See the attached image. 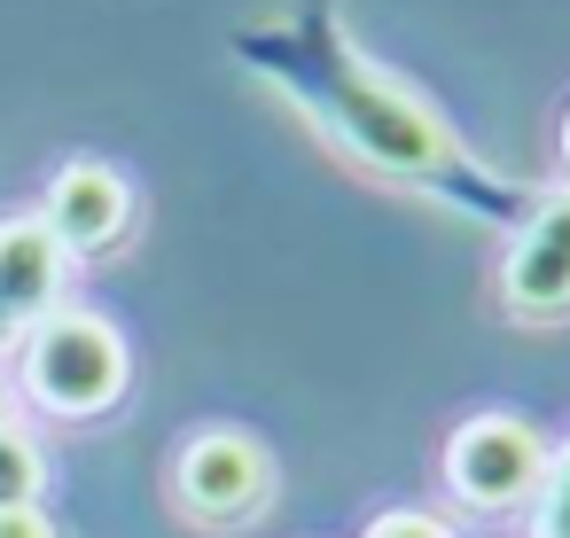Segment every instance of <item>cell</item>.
Wrapping results in <instances>:
<instances>
[{"mask_svg":"<svg viewBox=\"0 0 570 538\" xmlns=\"http://www.w3.org/2000/svg\"><path fill=\"white\" fill-rule=\"evenodd\" d=\"M173 491L196 522L227 530V522H250L274 499V460L250 429H196L173 460Z\"/></svg>","mask_w":570,"mask_h":538,"instance_id":"277c9868","label":"cell"},{"mask_svg":"<svg viewBox=\"0 0 570 538\" xmlns=\"http://www.w3.org/2000/svg\"><path fill=\"white\" fill-rule=\"evenodd\" d=\"M0 538H56V530H48L32 507H9V515H0Z\"/></svg>","mask_w":570,"mask_h":538,"instance_id":"8fae6325","label":"cell"},{"mask_svg":"<svg viewBox=\"0 0 570 538\" xmlns=\"http://www.w3.org/2000/svg\"><path fill=\"white\" fill-rule=\"evenodd\" d=\"M32 491H40V452H32L24 437L0 429V515H9V507H32Z\"/></svg>","mask_w":570,"mask_h":538,"instance_id":"9c48e42d","label":"cell"},{"mask_svg":"<svg viewBox=\"0 0 570 538\" xmlns=\"http://www.w3.org/2000/svg\"><path fill=\"white\" fill-rule=\"evenodd\" d=\"M63 242L48 235V219H9L0 227V328L17 320H48L56 289H63Z\"/></svg>","mask_w":570,"mask_h":538,"instance_id":"52a82bcc","label":"cell"},{"mask_svg":"<svg viewBox=\"0 0 570 538\" xmlns=\"http://www.w3.org/2000/svg\"><path fill=\"white\" fill-rule=\"evenodd\" d=\"M126 227H134V188H126V172H110V165H71V172H56L48 235H56L63 250L95 258V250L126 242Z\"/></svg>","mask_w":570,"mask_h":538,"instance_id":"8992f818","label":"cell"},{"mask_svg":"<svg viewBox=\"0 0 570 538\" xmlns=\"http://www.w3.org/2000/svg\"><path fill=\"white\" fill-rule=\"evenodd\" d=\"M562 172H570V110H562Z\"/></svg>","mask_w":570,"mask_h":538,"instance_id":"7c38bea8","label":"cell"},{"mask_svg":"<svg viewBox=\"0 0 570 538\" xmlns=\"http://www.w3.org/2000/svg\"><path fill=\"white\" fill-rule=\"evenodd\" d=\"M531 538H570V437L547 452V484L531 499Z\"/></svg>","mask_w":570,"mask_h":538,"instance_id":"ba28073f","label":"cell"},{"mask_svg":"<svg viewBox=\"0 0 570 538\" xmlns=\"http://www.w3.org/2000/svg\"><path fill=\"white\" fill-rule=\"evenodd\" d=\"M126 375H134L126 336H118L110 320H95V312H48V320L32 328V343H24V382H32V398H40L48 414H63V421L110 414V406L126 398Z\"/></svg>","mask_w":570,"mask_h":538,"instance_id":"7a4b0ae2","label":"cell"},{"mask_svg":"<svg viewBox=\"0 0 570 538\" xmlns=\"http://www.w3.org/2000/svg\"><path fill=\"white\" fill-rule=\"evenodd\" d=\"M500 305L508 320H570V188L515 219V242L500 258Z\"/></svg>","mask_w":570,"mask_h":538,"instance_id":"5b68a950","label":"cell"},{"mask_svg":"<svg viewBox=\"0 0 570 538\" xmlns=\"http://www.w3.org/2000/svg\"><path fill=\"white\" fill-rule=\"evenodd\" d=\"M313 79H289L305 102H313V118L360 157V165H375V172H391V180H414V188H430V196H445V203H461V211H476V219H508V188L438 126V110H422L391 71H375V63H360L352 48H344V32L336 40H321L313 48Z\"/></svg>","mask_w":570,"mask_h":538,"instance_id":"6da1fadb","label":"cell"},{"mask_svg":"<svg viewBox=\"0 0 570 538\" xmlns=\"http://www.w3.org/2000/svg\"><path fill=\"white\" fill-rule=\"evenodd\" d=\"M547 437L523 414H476L445 437V491L476 515H515L547 484Z\"/></svg>","mask_w":570,"mask_h":538,"instance_id":"3957f363","label":"cell"},{"mask_svg":"<svg viewBox=\"0 0 570 538\" xmlns=\"http://www.w3.org/2000/svg\"><path fill=\"white\" fill-rule=\"evenodd\" d=\"M367 538H453V522H438V515H422V507H391V515L367 522Z\"/></svg>","mask_w":570,"mask_h":538,"instance_id":"30bf717a","label":"cell"}]
</instances>
